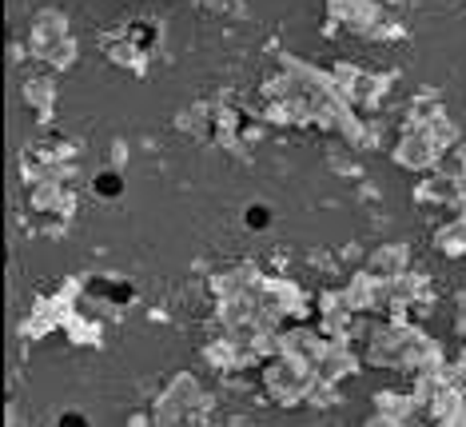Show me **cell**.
<instances>
[{"mask_svg": "<svg viewBox=\"0 0 466 427\" xmlns=\"http://www.w3.org/2000/svg\"><path fill=\"white\" fill-rule=\"evenodd\" d=\"M116 192H120V180L116 176H104L100 180V196H116Z\"/></svg>", "mask_w": 466, "mask_h": 427, "instance_id": "1", "label": "cell"}]
</instances>
